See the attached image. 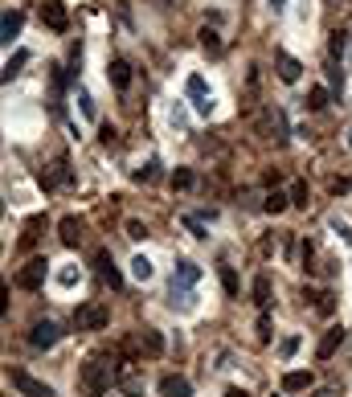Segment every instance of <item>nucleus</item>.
Listing matches in <instances>:
<instances>
[{"label":"nucleus","instance_id":"obj_1","mask_svg":"<svg viewBox=\"0 0 352 397\" xmlns=\"http://www.w3.org/2000/svg\"><path fill=\"white\" fill-rule=\"evenodd\" d=\"M119 356H111V353H94L78 369V389H82V397H103L115 381H119Z\"/></svg>","mask_w":352,"mask_h":397},{"label":"nucleus","instance_id":"obj_19","mask_svg":"<svg viewBox=\"0 0 352 397\" xmlns=\"http://www.w3.org/2000/svg\"><path fill=\"white\" fill-rule=\"evenodd\" d=\"M107 78H111V87H115V90H127V87H132V66H127L123 58H115V62H111V70H107Z\"/></svg>","mask_w":352,"mask_h":397},{"label":"nucleus","instance_id":"obj_40","mask_svg":"<svg viewBox=\"0 0 352 397\" xmlns=\"http://www.w3.org/2000/svg\"><path fill=\"white\" fill-rule=\"evenodd\" d=\"M78 107H82V115H87V119H94V103H90V94H87V90L78 94Z\"/></svg>","mask_w":352,"mask_h":397},{"label":"nucleus","instance_id":"obj_28","mask_svg":"<svg viewBox=\"0 0 352 397\" xmlns=\"http://www.w3.org/2000/svg\"><path fill=\"white\" fill-rule=\"evenodd\" d=\"M184 229H188V233H193V238H209V229H205V221L197 218V213H184Z\"/></svg>","mask_w":352,"mask_h":397},{"label":"nucleus","instance_id":"obj_42","mask_svg":"<svg viewBox=\"0 0 352 397\" xmlns=\"http://www.w3.org/2000/svg\"><path fill=\"white\" fill-rule=\"evenodd\" d=\"M287 8V0H270V12H283Z\"/></svg>","mask_w":352,"mask_h":397},{"label":"nucleus","instance_id":"obj_16","mask_svg":"<svg viewBox=\"0 0 352 397\" xmlns=\"http://www.w3.org/2000/svg\"><path fill=\"white\" fill-rule=\"evenodd\" d=\"M37 180H42V188H58V184H70V168H66V160H58L53 168H42V173H37Z\"/></svg>","mask_w":352,"mask_h":397},{"label":"nucleus","instance_id":"obj_18","mask_svg":"<svg viewBox=\"0 0 352 397\" xmlns=\"http://www.w3.org/2000/svg\"><path fill=\"white\" fill-rule=\"evenodd\" d=\"M263 127H266V139L287 143V123H283V115H279V111H266V115H263Z\"/></svg>","mask_w":352,"mask_h":397},{"label":"nucleus","instance_id":"obj_4","mask_svg":"<svg viewBox=\"0 0 352 397\" xmlns=\"http://www.w3.org/2000/svg\"><path fill=\"white\" fill-rule=\"evenodd\" d=\"M123 353H143V356H164V336L156 328H139L132 340L123 344Z\"/></svg>","mask_w":352,"mask_h":397},{"label":"nucleus","instance_id":"obj_6","mask_svg":"<svg viewBox=\"0 0 352 397\" xmlns=\"http://www.w3.org/2000/svg\"><path fill=\"white\" fill-rule=\"evenodd\" d=\"M45 274H49V258H29L21 266V274H17V287L21 291H37L45 283Z\"/></svg>","mask_w":352,"mask_h":397},{"label":"nucleus","instance_id":"obj_24","mask_svg":"<svg viewBox=\"0 0 352 397\" xmlns=\"http://www.w3.org/2000/svg\"><path fill=\"white\" fill-rule=\"evenodd\" d=\"M287 205H291V193H279V188H274V193H270V197L263 201V209H266V213H283Z\"/></svg>","mask_w":352,"mask_h":397},{"label":"nucleus","instance_id":"obj_41","mask_svg":"<svg viewBox=\"0 0 352 397\" xmlns=\"http://www.w3.org/2000/svg\"><path fill=\"white\" fill-rule=\"evenodd\" d=\"M98 139H103V143H115V127H111V123H103V127H98Z\"/></svg>","mask_w":352,"mask_h":397},{"label":"nucleus","instance_id":"obj_27","mask_svg":"<svg viewBox=\"0 0 352 397\" xmlns=\"http://www.w3.org/2000/svg\"><path fill=\"white\" fill-rule=\"evenodd\" d=\"M308 299L315 303V311H319V315H332V299H336L332 291H319V295H315V291H308Z\"/></svg>","mask_w":352,"mask_h":397},{"label":"nucleus","instance_id":"obj_45","mask_svg":"<svg viewBox=\"0 0 352 397\" xmlns=\"http://www.w3.org/2000/svg\"><path fill=\"white\" fill-rule=\"evenodd\" d=\"M349 143H352V135H349Z\"/></svg>","mask_w":352,"mask_h":397},{"label":"nucleus","instance_id":"obj_11","mask_svg":"<svg viewBox=\"0 0 352 397\" xmlns=\"http://www.w3.org/2000/svg\"><path fill=\"white\" fill-rule=\"evenodd\" d=\"M115 385H119L127 397H143V377L135 373V364H127V360L119 364V381H115Z\"/></svg>","mask_w":352,"mask_h":397},{"label":"nucleus","instance_id":"obj_35","mask_svg":"<svg viewBox=\"0 0 352 397\" xmlns=\"http://www.w3.org/2000/svg\"><path fill=\"white\" fill-rule=\"evenodd\" d=\"M299 344H303V340H299V336H287V340H283V344H279V356H283V360H291V356L299 353Z\"/></svg>","mask_w":352,"mask_h":397},{"label":"nucleus","instance_id":"obj_44","mask_svg":"<svg viewBox=\"0 0 352 397\" xmlns=\"http://www.w3.org/2000/svg\"><path fill=\"white\" fill-rule=\"evenodd\" d=\"M311 397H332V389H315Z\"/></svg>","mask_w":352,"mask_h":397},{"label":"nucleus","instance_id":"obj_26","mask_svg":"<svg viewBox=\"0 0 352 397\" xmlns=\"http://www.w3.org/2000/svg\"><path fill=\"white\" fill-rule=\"evenodd\" d=\"M254 303H258L263 311H266V303H270V279H266V274L254 279Z\"/></svg>","mask_w":352,"mask_h":397},{"label":"nucleus","instance_id":"obj_29","mask_svg":"<svg viewBox=\"0 0 352 397\" xmlns=\"http://www.w3.org/2000/svg\"><path fill=\"white\" fill-rule=\"evenodd\" d=\"M135 180H139V184H156V180H160V164H156V160H148V164L135 173Z\"/></svg>","mask_w":352,"mask_h":397},{"label":"nucleus","instance_id":"obj_34","mask_svg":"<svg viewBox=\"0 0 352 397\" xmlns=\"http://www.w3.org/2000/svg\"><path fill=\"white\" fill-rule=\"evenodd\" d=\"M193 180H197V177H193V168H176V173H173V188L184 193V188H193Z\"/></svg>","mask_w":352,"mask_h":397},{"label":"nucleus","instance_id":"obj_3","mask_svg":"<svg viewBox=\"0 0 352 397\" xmlns=\"http://www.w3.org/2000/svg\"><path fill=\"white\" fill-rule=\"evenodd\" d=\"M107 324H111L107 303H82V308L74 311V328H78V332H103Z\"/></svg>","mask_w":352,"mask_h":397},{"label":"nucleus","instance_id":"obj_13","mask_svg":"<svg viewBox=\"0 0 352 397\" xmlns=\"http://www.w3.org/2000/svg\"><path fill=\"white\" fill-rule=\"evenodd\" d=\"M340 344H344V328H340V324H332V328L324 332V340L315 344V356H319V360H328V356L336 353Z\"/></svg>","mask_w":352,"mask_h":397},{"label":"nucleus","instance_id":"obj_10","mask_svg":"<svg viewBox=\"0 0 352 397\" xmlns=\"http://www.w3.org/2000/svg\"><path fill=\"white\" fill-rule=\"evenodd\" d=\"M94 266H98L103 283H111V291H123V274H119V266L111 258V250H94Z\"/></svg>","mask_w":352,"mask_h":397},{"label":"nucleus","instance_id":"obj_22","mask_svg":"<svg viewBox=\"0 0 352 397\" xmlns=\"http://www.w3.org/2000/svg\"><path fill=\"white\" fill-rule=\"evenodd\" d=\"M152 274H156V270H152V258L135 254V258H132V279H135V283H148Z\"/></svg>","mask_w":352,"mask_h":397},{"label":"nucleus","instance_id":"obj_7","mask_svg":"<svg viewBox=\"0 0 352 397\" xmlns=\"http://www.w3.org/2000/svg\"><path fill=\"white\" fill-rule=\"evenodd\" d=\"M42 25L53 29V33H66V29H70V12H66L62 0H45L42 4Z\"/></svg>","mask_w":352,"mask_h":397},{"label":"nucleus","instance_id":"obj_31","mask_svg":"<svg viewBox=\"0 0 352 397\" xmlns=\"http://www.w3.org/2000/svg\"><path fill=\"white\" fill-rule=\"evenodd\" d=\"M291 205L308 209V180H295V184H291Z\"/></svg>","mask_w":352,"mask_h":397},{"label":"nucleus","instance_id":"obj_14","mask_svg":"<svg viewBox=\"0 0 352 397\" xmlns=\"http://www.w3.org/2000/svg\"><path fill=\"white\" fill-rule=\"evenodd\" d=\"M274 70H279V78H283V82H299V74H303V66H299L291 53H283V49L274 53Z\"/></svg>","mask_w":352,"mask_h":397},{"label":"nucleus","instance_id":"obj_17","mask_svg":"<svg viewBox=\"0 0 352 397\" xmlns=\"http://www.w3.org/2000/svg\"><path fill=\"white\" fill-rule=\"evenodd\" d=\"M160 397H193V385L184 377L168 373V377H160Z\"/></svg>","mask_w":352,"mask_h":397},{"label":"nucleus","instance_id":"obj_43","mask_svg":"<svg viewBox=\"0 0 352 397\" xmlns=\"http://www.w3.org/2000/svg\"><path fill=\"white\" fill-rule=\"evenodd\" d=\"M225 397H250V394H246V389H238V385H234V389H225Z\"/></svg>","mask_w":352,"mask_h":397},{"label":"nucleus","instance_id":"obj_32","mask_svg":"<svg viewBox=\"0 0 352 397\" xmlns=\"http://www.w3.org/2000/svg\"><path fill=\"white\" fill-rule=\"evenodd\" d=\"M308 107H311V111H324V107H328V90H324V87H311L308 90Z\"/></svg>","mask_w":352,"mask_h":397},{"label":"nucleus","instance_id":"obj_12","mask_svg":"<svg viewBox=\"0 0 352 397\" xmlns=\"http://www.w3.org/2000/svg\"><path fill=\"white\" fill-rule=\"evenodd\" d=\"M311 385H315V377H311L308 369H291V373H283V394H308Z\"/></svg>","mask_w":352,"mask_h":397},{"label":"nucleus","instance_id":"obj_25","mask_svg":"<svg viewBox=\"0 0 352 397\" xmlns=\"http://www.w3.org/2000/svg\"><path fill=\"white\" fill-rule=\"evenodd\" d=\"M218 274H221V291H225V295L234 299V295H238V274H234V266L221 263V266H218Z\"/></svg>","mask_w":352,"mask_h":397},{"label":"nucleus","instance_id":"obj_8","mask_svg":"<svg viewBox=\"0 0 352 397\" xmlns=\"http://www.w3.org/2000/svg\"><path fill=\"white\" fill-rule=\"evenodd\" d=\"M184 94L193 98V107H197L201 115H209V111H213V98H209V87H205V78H201V74H188V82H184Z\"/></svg>","mask_w":352,"mask_h":397},{"label":"nucleus","instance_id":"obj_5","mask_svg":"<svg viewBox=\"0 0 352 397\" xmlns=\"http://www.w3.org/2000/svg\"><path fill=\"white\" fill-rule=\"evenodd\" d=\"M8 385L21 397H53V389L45 381H37L33 373H25V369H8Z\"/></svg>","mask_w":352,"mask_h":397},{"label":"nucleus","instance_id":"obj_2","mask_svg":"<svg viewBox=\"0 0 352 397\" xmlns=\"http://www.w3.org/2000/svg\"><path fill=\"white\" fill-rule=\"evenodd\" d=\"M201 283V266L197 263H176V270H173V303H180V308H188L193 303V287Z\"/></svg>","mask_w":352,"mask_h":397},{"label":"nucleus","instance_id":"obj_15","mask_svg":"<svg viewBox=\"0 0 352 397\" xmlns=\"http://www.w3.org/2000/svg\"><path fill=\"white\" fill-rule=\"evenodd\" d=\"M58 238H62V246H70V250H74V246L82 242V221H78V218H62V221H58Z\"/></svg>","mask_w":352,"mask_h":397},{"label":"nucleus","instance_id":"obj_9","mask_svg":"<svg viewBox=\"0 0 352 397\" xmlns=\"http://www.w3.org/2000/svg\"><path fill=\"white\" fill-rule=\"evenodd\" d=\"M58 340H62V328H58L53 319H42V324L29 328V344H33V349H53Z\"/></svg>","mask_w":352,"mask_h":397},{"label":"nucleus","instance_id":"obj_39","mask_svg":"<svg viewBox=\"0 0 352 397\" xmlns=\"http://www.w3.org/2000/svg\"><path fill=\"white\" fill-rule=\"evenodd\" d=\"M258 340H263V344L270 340V315H266V311L258 315Z\"/></svg>","mask_w":352,"mask_h":397},{"label":"nucleus","instance_id":"obj_23","mask_svg":"<svg viewBox=\"0 0 352 397\" xmlns=\"http://www.w3.org/2000/svg\"><path fill=\"white\" fill-rule=\"evenodd\" d=\"M25 62H29V53H25V49H17V53L4 62V82H12V78L21 74V66H25Z\"/></svg>","mask_w":352,"mask_h":397},{"label":"nucleus","instance_id":"obj_36","mask_svg":"<svg viewBox=\"0 0 352 397\" xmlns=\"http://www.w3.org/2000/svg\"><path fill=\"white\" fill-rule=\"evenodd\" d=\"M127 238H132V242H143V238H148V225H143V221H135V218H127Z\"/></svg>","mask_w":352,"mask_h":397},{"label":"nucleus","instance_id":"obj_33","mask_svg":"<svg viewBox=\"0 0 352 397\" xmlns=\"http://www.w3.org/2000/svg\"><path fill=\"white\" fill-rule=\"evenodd\" d=\"M37 229H42V218H33L29 225H25V233H21V250H29V246L37 242Z\"/></svg>","mask_w":352,"mask_h":397},{"label":"nucleus","instance_id":"obj_30","mask_svg":"<svg viewBox=\"0 0 352 397\" xmlns=\"http://www.w3.org/2000/svg\"><path fill=\"white\" fill-rule=\"evenodd\" d=\"M197 37H201V45H205L209 53H221V37H218V29H209V25H205V29H201Z\"/></svg>","mask_w":352,"mask_h":397},{"label":"nucleus","instance_id":"obj_37","mask_svg":"<svg viewBox=\"0 0 352 397\" xmlns=\"http://www.w3.org/2000/svg\"><path fill=\"white\" fill-rule=\"evenodd\" d=\"M332 233H340V242H349L352 246V225L344 218H332Z\"/></svg>","mask_w":352,"mask_h":397},{"label":"nucleus","instance_id":"obj_38","mask_svg":"<svg viewBox=\"0 0 352 397\" xmlns=\"http://www.w3.org/2000/svg\"><path fill=\"white\" fill-rule=\"evenodd\" d=\"M58 283H62V287H74V283H78V270H74V266L58 270Z\"/></svg>","mask_w":352,"mask_h":397},{"label":"nucleus","instance_id":"obj_21","mask_svg":"<svg viewBox=\"0 0 352 397\" xmlns=\"http://www.w3.org/2000/svg\"><path fill=\"white\" fill-rule=\"evenodd\" d=\"M349 42H352L349 29H336V33H332V42H328V53H332V62H344V53H349Z\"/></svg>","mask_w":352,"mask_h":397},{"label":"nucleus","instance_id":"obj_20","mask_svg":"<svg viewBox=\"0 0 352 397\" xmlns=\"http://www.w3.org/2000/svg\"><path fill=\"white\" fill-rule=\"evenodd\" d=\"M21 25H25V12H17V8H8V12L0 17V37H4V42H12V37L21 33Z\"/></svg>","mask_w":352,"mask_h":397}]
</instances>
